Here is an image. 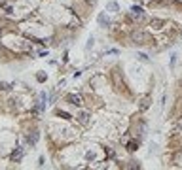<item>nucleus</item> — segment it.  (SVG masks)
I'll return each mask as SVG.
<instances>
[{
    "instance_id": "nucleus-10",
    "label": "nucleus",
    "mask_w": 182,
    "mask_h": 170,
    "mask_svg": "<svg viewBox=\"0 0 182 170\" xmlns=\"http://www.w3.org/2000/svg\"><path fill=\"white\" fill-rule=\"evenodd\" d=\"M57 115H59V117H63V119H72V115H70V113L61 112V110H57Z\"/></svg>"
},
{
    "instance_id": "nucleus-16",
    "label": "nucleus",
    "mask_w": 182,
    "mask_h": 170,
    "mask_svg": "<svg viewBox=\"0 0 182 170\" xmlns=\"http://www.w3.org/2000/svg\"><path fill=\"white\" fill-rule=\"evenodd\" d=\"M0 38H2V29H0Z\"/></svg>"
},
{
    "instance_id": "nucleus-1",
    "label": "nucleus",
    "mask_w": 182,
    "mask_h": 170,
    "mask_svg": "<svg viewBox=\"0 0 182 170\" xmlns=\"http://www.w3.org/2000/svg\"><path fill=\"white\" fill-rule=\"evenodd\" d=\"M131 38H133L135 44H139V45H144V44H152V42H154V38H152L148 32H142V30H135V32L131 34Z\"/></svg>"
},
{
    "instance_id": "nucleus-8",
    "label": "nucleus",
    "mask_w": 182,
    "mask_h": 170,
    "mask_svg": "<svg viewBox=\"0 0 182 170\" xmlns=\"http://www.w3.org/2000/svg\"><path fill=\"white\" fill-rule=\"evenodd\" d=\"M87 117H89V115H87L85 112H82V113H78V121H80V123H87Z\"/></svg>"
},
{
    "instance_id": "nucleus-4",
    "label": "nucleus",
    "mask_w": 182,
    "mask_h": 170,
    "mask_svg": "<svg viewBox=\"0 0 182 170\" xmlns=\"http://www.w3.org/2000/svg\"><path fill=\"white\" fill-rule=\"evenodd\" d=\"M163 25H165V23H163V19H150V27H154V29H163Z\"/></svg>"
},
{
    "instance_id": "nucleus-9",
    "label": "nucleus",
    "mask_w": 182,
    "mask_h": 170,
    "mask_svg": "<svg viewBox=\"0 0 182 170\" xmlns=\"http://www.w3.org/2000/svg\"><path fill=\"white\" fill-rule=\"evenodd\" d=\"M150 106V100H148V96H144V99L141 100V110H146Z\"/></svg>"
},
{
    "instance_id": "nucleus-3",
    "label": "nucleus",
    "mask_w": 182,
    "mask_h": 170,
    "mask_svg": "<svg viewBox=\"0 0 182 170\" xmlns=\"http://www.w3.org/2000/svg\"><path fill=\"white\" fill-rule=\"evenodd\" d=\"M112 81H114V85H116V89H123V81H120V74L116 70L112 72Z\"/></svg>"
},
{
    "instance_id": "nucleus-12",
    "label": "nucleus",
    "mask_w": 182,
    "mask_h": 170,
    "mask_svg": "<svg viewBox=\"0 0 182 170\" xmlns=\"http://www.w3.org/2000/svg\"><path fill=\"white\" fill-rule=\"evenodd\" d=\"M108 10H112V11H116V10H118V4H116V2H110V4H108Z\"/></svg>"
},
{
    "instance_id": "nucleus-14",
    "label": "nucleus",
    "mask_w": 182,
    "mask_h": 170,
    "mask_svg": "<svg viewBox=\"0 0 182 170\" xmlns=\"http://www.w3.org/2000/svg\"><path fill=\"white\" fill-rule=\"evenodd\" d=\"M139 57H141L144 62H148V61H150V59H148V55H144V53H139Z\"/></svg>"
},
{
    "instance_id": "nucleus-6",
    "label": "nucleus",
    "mask_w": 182,
    "mask_h": 170,
    "mask_svg": "<svg viewBox=\"0 0 182 170\" xmlns=\"http://www.w3.org/2000/svg\"><path fill=\"white\" fill-rule=\"evenodd\" d=\"M38 136H40V134H38L36 131H32V134H29V136H27V142H29L31 145H34V144L38 142Z\"/></svg>"
},
{
    "instance_id": "nucleus-2",
    "label": "nucleus",
    "mask_w": 182,
    "mask_h": 170,
    "mask_svg": "<svg viewBox=\"0 0 182 170\" xmlns=\"http://www.w3.org/2000/svg\"><path fill=\"white\" fill-rule=\"evenodd\" d=\"M66 100L70 102L72 106H82V102H84L80 94H68V96H66Z\"/></svg>"
},
{
    "instance_id": "nucleus-15",
    "label": "nucleus",
    "mask_w": 182,
    "mask_h": 170,
    "mask_svg": "<svg viewBox=\"0 0 182 170\" xmlns=\"http://www.w3.org/2000/svg\"><path fill=\"white\" fill-rule=\"evenodd\" d=\"M89 2H91V4H95V2H97V0H89Z\"/></svg>"
},
{
    "instance_id": "nucleus-11",
    "label": "nucleus",
    "mask_w": 182,
    "mask_h": 170,
    "mask_svg": "<svg viewBox=\"0 0 182 170\" xmlns=\"http://www.w3.org/2000/svg\"><path fill=\"white\" fill-rule=\"evenodd\" d=\"M46 78H48V76H46V74H42V72H40L38 76H36V80H38L40 83H42V81H46Z\"/></svg>"
},
{
    "instance_id": "nucleus-13",
    "label": "nucleus",
    "mask_w": 182,
    "mask_h": 170,
    "mask_svg": "<svg viewBox=\"0 0 182 170\" xmlns=\"http://www.w3.org/2000/svg\"><path fill=\"white\" fill-rule=\"evenodd\" d=\"M2 89H12V85L10 83H4V81H0V91Z\"/></svg>"
},
{
    "instance_id": "nucleus-5",
    "label": "nucleus",
    "mask_w": 182,
    "mask_h": 170,
    "mask_svg": "<svg viewBox=\"0 0 182 170\" xmlns=\"http://www.w3.org/2000/svg\"><path fill=\"white\" fill-rule=\"evenodd\" d=\"M21 157H23V149H21V148H17V149L12 153V161H13V163H19V161H21Z\"/></svg>"
},
{
    "instance_id": "nucleus-7",
    "label": "nucleus",
    "mask_w": 182,
    "mask_h": 170,
    "mask_svg": "<svg viewBox=\"0 0 182 170\" xmlns=\"http://www.w3.org/2000/svg\"><path fill=\"white\" fill-rule=\"evenodd\" d=\"M136 149H139V142H136V140L127 142V151H136Z\"/></svg>"
}]
</instances>
